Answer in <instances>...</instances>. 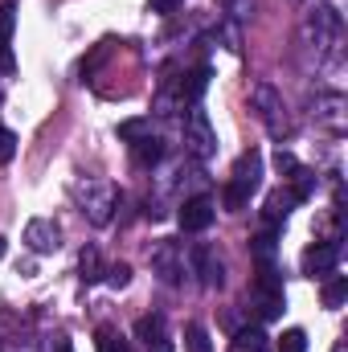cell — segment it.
<instances>
[{
    "label": "cell",
    "mask_w": 348,
    "mask_h": 352,
    "mask_svg": "<svg viewBox=\"0 0 348 352\" xmlns=\"http://www.w3.org/2000/svg\"><path fill=\"white\" fill-rule=\"evenodd\" d=\"M340 111H345V94L328 90V94H320V98H316V119H320V123H328V131H336V135L345 131V115H340Z\"/></svg>",
    "instance_id": "11"
},
{
    "label": "cell",
    "mask_w": 348,
    "mask_h": 352,
    "mask_svg": "<svg viewBox=\"0 0 348 352\" xmlns=\"http://www.w3.org/2000/svg\"><path fill=\"white\" fill-rule=\"evenodd\" d=\"M148 258H152V270H156L168 287H180V283H184V266H188V258H184L180 242H168V238H164V242H156Z\"/></svg>",
    "instance_id": "5"
},
{
    "label": "cell",
    "mask_w": 348,
    "mask_h": 352,
    "mask_svg": "<svg viewBox=\"0 0 348 352\" xmlns=\"http://www.w3.org/2000/svg\"><path fill=\"white\" fill-rule=\"evenodd\" d=\"M131 152H135V160H140L144 168H148V164H160V160H164V140L148 131V135L131 140Z\"/></svg>",
    "instance_id": "14"
},
{
    "label": "cell",
    "mask_w": 348,
    "mask_h": 352,
    "mask_svg": "<svg viewBox=\"0 0 348 352\" xmlns=\"http://www.w3.org/2000/svg\"><path fill=\"white\" fill-rule=\"evenodd\" d=\"M221 4H226V12H230V16H238V21H242V16H250V8H254V0H221Z\"/></svg>",
    "instance_id": "27"
},
{
    "label": "cell",
    "mask_w": 348,
    "mask_h": 352,
    "mask_svg": "<svg viewBox=\"0 0 348 352\" xmlns=\"http://www.w3.org/2000/svg\"><path fill=\"white\" fill-rule=\"evenodd\" d=\"M184 344H188V352H213L209 332H205L201 324H188V328H184Z\"/></svg>",
    "instance_id": "19"
},
{
    "label": "cell",
    "mask_w": 348,
    "mask_h": 352,
    "mask_svg": "<svg viewBox=\"0 0 348 352\" xmlns=\"http://www.w3.org/2000/svg\"><path fill=\"white\" fill-rule=\"evenodd\" d=\"M12 25H17V4H12V0H4V4H0V45H8Z\"/></svg>",
    "instance_id": "22"
},
{
    "label": "cell",
    "mask_w": 348,
    "mask_h": 352,
    "mask_svg": "<svg viewBox=\"0 0 348 352\" xmlns=\"http://www.w3.org/2000/svg\"><path fill=\"white\" fill-rule=\"evenodd\" d=\"M274 168H279L283 176H291L295 168H299V160H295L291 152H283V148H279V156H274Z\"/></svg>",
    "instance_id": "28"
},
{
    "label": "cell",
    "mask_w": 348,
    "mask_h": 352,
    "mask_svg": "<svg viewBox=\"0 0 348 352\" xmlns=\"http://www.w3.org/2000/svg\"><path fill=\"white\" fill-rule=\"evenodd\" d=\"M230 352H270V336L262 328H238L230 340Z\"/></svg>",
    "instance_id": "13"
},
{
    "label": "cell",
    "mask_w": 348,
    "mask_h": 352,
    "mask_svg": "<svg viewBox=\"0 0 348 352\" xmlns=\"http://www.w3.org/2000/svg\"><path fill=\"white\" fill-rule=\"evenodd\" d=\"M250 102H254V115L262 119V127H266L274 140H287V135H291V119H287L283 94L270 87V82H259V87L250 90Z\"/></svg>",
    "instance_id": "3"
},
{
    "label": "cell",
    "mask_w": 348,
    "mask_h": 352,
    "mask_svg": "<svg viewBox=\"0 0 348 352\" xmlns=\"http://www.w3.org/2000/svg\"><path fill=\"white\" fill-rule=\"evenodd\" d=\"M291 205H295L291 188H274V192L266 197V205H262V217H266V226H270V230H279V221H287Z\"/></svg>",
    "instance_id": "12"
},
{
    "label": "cell",
    "mask_w": 348,
    "mask_h": 352,
    "mask_svg": "<svg viewBox=\"0 0 348 352\" xmlns=\"http://www.w3.org/2000/svg\"><path fill=\"white\" fill-rule=\"evenodd\" d=\"M176 221H180L184 234H201V230H209V226H213V201H209V197H184Z\"/></svg>",
    "instance_id": "9"
},
{
    "label": "cell",
    "mask_w": 348,
    "mask_h": 352,
    "mask_svg": "<svg viewBox=\"0 0 348 352\" xmlns=\"http://www.w3.org/2000/svg\"><path fill=\"white\" fill-rule=\"evenodd\" d=\"M250 250H254L259 263H274V230H262L259 238L250 242Z\"/></svg>",
    "instance_id": "20"
},
{
    "label": "cell",
    "mask_w": 348,
    "mask_h": 352,
    "mask_svg": "<svg viewBox=\"0 0 348 352\" xmlns=\"http://www.w3.org/2000/svg\"><path fill=\"white\" fill-rule=\"evenodd\" d=\"M25 246H29L33 254H54V250L62 246L58 221H54V217H33V221L25 226Z\"/></svg>",
    "instance_id": "6"
},
{
    "label": "cell",
    "mask_w": 348,
    "mask_h": 352,
    "mask_svg": "<svg viewBox=\"0 0 348 352\" xmlns=\"http://www.w3.org/2000/svg\"><path fill=\"white\" fill-rule=\"evenodd\" d=\"M12 156H17V131L0 127V164H8Z\"/></svg>",
    "instance_id": "24"
},
{
    "label": "cell",
    "mask_w": 348,
    "mask_h": 352,
    "mask_svg": "<svg viewBox=\"0 0 348 352\" xmlns=\"http://www.w3.org/2000/svg\"><path fill=\"white\" fill-rule=\"evenodd\" d=\"M262 184V156L250 148V152H242L238 160H234V173H230V184H226V192H221V201H226V209H246L250 205V192H259Z\"/></svg>",
    "instance_id": "1"
},
{
    "label": "cell",
    "mask_w": 348,
    "mask_h": 352,
    "mask_svg": "<svg viewBox=\"0 0 348 352\" xmlns=\"http://www.w3.org/2000/svg\"><path fill=\"white\" fill-rule=\"evenodd\" d=\"M188 270L201 274V287H221L226 283V266H221L213 246H193L188 250Z\"/></svg>",
    "instance_id": "8"
},
{
    "label": "cell",
    "mask_w": 348,
    "mask_h": 352,
    "mask_svg": "<svg viewBox=\"0 0 348 352\" xmlns=\"http://www.w3.org/2000/svg\"><path fill=\"white\" fill-rule=\"evenodd\" d=\"M348 299V278H328V287H324V307H340Z\"/></svg>",
    "instance_id": "18"
},
{
    "label": "cell",
    "mask_w": 348,
    "mask_h": 352,
    "mask_svg": "<svg viewBox=\"0 0 348 352\" xmlns=\"http://www.w3.org/2000/svg\"><path fill=\"white\" fill-rule=\"evenodd\" d=\"M279 352H307V332L303 328H287L283 340H279Z\"/></svg>",
    "instance_id": "21"
},
{
    "label": "cell",
    "mask_w": 348,
    "mask_h": 352,
    "mask_svg": "<svg viewBox=\"0 0 348 352\" xmlns=\"http://www.w3.org/2000/svg\"><path fill=\"white\" fill-rule=\"evenodd\" d=\"M74 197H78V205H83V213H87L90 226H107V221L115 217L119 188H115L111 180H83V184L74 188Z\"/></svg>",
    "instance_id": "2"
},
{
    "label": "cell",
    "mask_w": 348,
    "mask_h": 352,
    "mask_svg": "<svg viewBox=\"0 0 348 352\" xmlns=\"http://www.w3.org/2000/svg\"><path fill=\"white\" fill-rule=\"evenodd\" d=\"M4 250H8V242H4V238H0V258H4Z\"/></svg>",
    "instance_id": "32"
},
{
    "label": "cell",
    "mask_w": 348,
    "mask_h": 352,
    "mask_svg": "<svg viewBox=\"0 0 348 352\" xmlns=\"http://www.w3.org/2000/svg\"><path fill=\"white\" fill-rule=\"evenodd\" d=\"M213 152H217V131H213L209 115L201 107H188V115H184V156H193L201 164Z\"/></svg>",
    "instance_id": "4"
},
{
    "label": "cell",
    "mask_w": 348,
    "mask_h": 352,
    "mask_svg": "<svg viewBox=\"0 0 348 352\" xmlns=\"http://www.w3.org/2000/svg\"><path fill=\"white\" fill-rule=\"evenodd\" d=\"M78 270H83V283H98V278L107 274V266H102V254H98L94 246H87V250H83V258H78Z\"/></svg>",
    "instance_id": "17"
},
{
    "label": "cell",
    "mask_w": 348,
    "mask_h": 352,
    "mask_svg": "<svg viewBox=\"0 0 348 352\" xmlns=\"http://www.w3.org/2000/svg\"><path fill=\"white\" fill-rule=\"evenodd\" d=\"M287 180H291V197H295V201H307V197L316 192V173H312V168H303V164L287 176Z\"/></svg>",
    "instance_id": "16"
},
{
    "label": "cell",
    "mask_w": 348,
    "mask_h": 352,
    "mask_svg": "<svg viewBox=\"0 0 348 352\" xmlns=\"http://www.w3.org/2000/svg\"><path fill=\"white\" fill-rule=\"evenodd\" d=\"M98 352H131V349H127L115 332H107V328H102V332H98Z\"/></svg>",
    "instance_id": "25"
},
{
    "label": "cell",
    "mask_w": 348,
    "mask_h": 352,
    "mask_svg": "<svg viewBox=\"0 0 348 352\" xmlns=\"http://www.w3.org/2000/svg\"><path fill=\"white\" fill-rule=\"evenodd\" d=\"M340 263V242H316L303 250V274L307 278H328Z\"/></svg>",
    "instance_id": "7"
},
{
    "label": "cell",
    "mask_w": 348,
    "mask_h": 352,
    "mask_svg": "<svg viewBox=\"0 0 348 352\" xmlns=\"http://www.w3.org/2000/svg\"><path fill=\"white\" fill-rule=\"evenodd\" d=\"M135 340L144 344V352H173L164 316H144V320H135Z\"/></svg>",
    "instance_id": "10"
},
{
    "label": "cell",
    "mask_w": 348,
    "mask_h": 352,
    "mask_svg": "<svg viewBox=\"0 0 348 352\" xmlns=\"http://www.w3.org/2000/svg\"><path fill=\"white\" fill-rule=\"evenodd\" d=\"M176 4H180V0H148V8H152V12H173Z\"/></svg>",
    "instance_id": "31"
},
{
    "label": "cell",
    "mask_w": 348,
    "mask_h": 352,
    "mask_svg": "<svg viewBox=\"0 0 348 352\" xmlns=\"http://www.w3.org/2000/svg\"><path fill=\"white\" fill-rule=\"evenodd\" d=\"M12 66H17V62H12V50L0 45V74H12Z\"/></svg>",
    "instance_id": "30"
},
{
    "label": "cell",
    "mask_w": 348,
    "mask_h": 352,
    "mask_svg": "<svg viewBox=\"0 0 348 352\" xmlns=\"http://www.w3.org/2000/svg\"><path fill=\"white\" fill-rule=\"evenodd\" d=\"M254 303H259L262 320L283 316V291H279V287H254Z\"/></svg>",
    "instance_id": "15"
},
{
    "label": "cell",
    "mask_w": 348,
    "mask_h": 352,
    "mask_svg": "<svg viewBox=\"0 0 348 352\" xmlns=\"http://www.w3.org/2000/svg\"><path fill=\"white\" fill-rule=\"evenodd\" d=\"M107 278H111V287H127V283H131V266L127 263L107 266Z\"/></svg>",
    "instance_id": "26"
},
{
    "label": "cell",
    "mask_w": 348,
    "mask_h": 352,
    "mask_svg": "<svg viewBox=\"0 0 348 352\" xmlns=\"http://www.w3.org/2000/svg\"><path fill=\"white\" fill-rule=\"evenodd\" d=\"M45 352H74V349H70V336H50Z\"/></svg>",
    "instance_id": "29"
},
{
    "label": "cell",
    "mask_w": 348,
    "mask_h": 352,
    "mask_svg": "<svg viewBox=\"0 0 348 352\" xmlns=\"http://www.w3.org/2000/svg\"><path fill=\"white\" fill-rule=\"evenodd\" d=\"M148 131H152V119H127V123H119V135L123 140H140Z\"/></svg>",
    "instance_id": "23"
}]
</instances>
